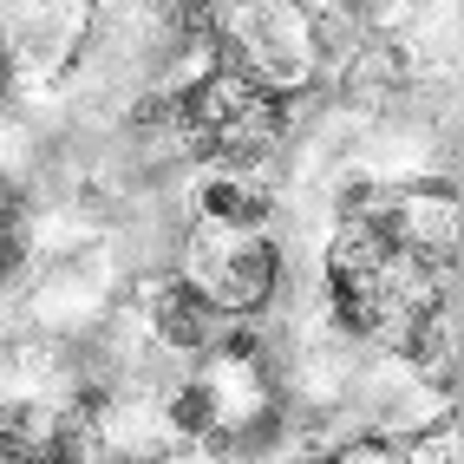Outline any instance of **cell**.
I'll list each match as a JSON object with an SVG mask.
<instances>
[{"label": "cell", "mask_w": 464, "mask_h": 464, "mask_svg": "<svg viewBox=\"0 0 464 464\" xmlns=\"http://www.w3.org/2000/svg\"><path fill=\"white\" fill-rule=\"evenodd\" d=\"M229 40H236L242 72L256 85H268L275 99L301 92L321 66V34H314V14L301 0H242L229 14Z\"/></svg>", "instance_id": "1"}, {"label": "cell", "mask_w": 464, "mask_h": 464, "mask_svg": "<svg viewBox=\"0 0 464 464\" xmlns=\"http://www.w3.org/2000/svg\"><path fill=\"white\" fill-rule=\"evenodd\" d=\"M275 242L262 229H223V223H203L197 242H190V282L209 307H223V314H256V307L275 295Z\"/></svg>", "instance_id": "2"}, {"label": "cell", "mask_w": 464, "mask_h": 464, "mask_svg": "<svg viewBox=\"0 0 464 464\" xmlns=\"http://www.w3.org/2000/svg\"><path fill=\"white\" fill-rule=\"evenodd\" d=\"M144 301L158 314V334L177 353H209L216 334H223V307H209L190 282H144Z\"/></svg>", "instance_id": "3"}, {"label": "cell", "mask_w": 464, "mask_h": 464, "mask_svg": "<svg viewBox=\"0 0 464 464\" xmlns=\"http://www.w3.org/2000/svg\"><path fill=\"white\" fill-rule=\"evenodd\" d=\"M203 223H223V229H262L268 223V190H256V183H242V177H209L203 190Z\"/></svg>", "instance_id": "4"}, {"label": "cell", "mask_w": 464, "mask_h": 464, "mask_svg": "<svg viewBox=\"0 0 464 464\" xmlns=\"http://www.w3.org/2000/svg\"><path fill=\"white\" fill-rule=\"evenodd\" d=\"M170 425L177 431H216V406H209V386L203 380H190V386H177V399H170Z\"/></svg>", "instance_id": "5"}, {"label": "cell", "mask_w": 464, "mask_h": 464, "mask_svg": "<svg viewBox=\"0 0 464 464\" xmlns=\"http://www.w3.org/2000/svg\"><path fill=\"white\" fill-rule=\"evenodd\" d=\"M412 14H419V0H360V26H366V34H380V40L406 34Z\"/></svg>", "instance_id": "6"}, {"label": "cell", "mask_w": 464, "mask_h": 464, "mask_svg": "<svg viewBox=\"0 0 464 464\" xmlns=\"http://www.w3.org/2000/svg\"><path fill=\"white\" fill-rule=\"evenodd\" d=\"M7 79H14V66H7V53H0V99H7Z\"/></svg>", "instance_id": "7"}]
</instances>
